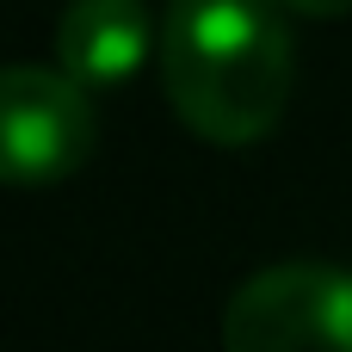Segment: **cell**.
<instances>
[{
  "instance_id": "7a4b0ae2",
  "label": "cell",
  "mask_w": 352,
  "mask_h": 352,
  "mask_svg": "<svg viewBox=\"0 0 352 352\" xmlns=\"http://www.w3.org/2000/svg\"><path fill=\"white\" fill-rule=\"evenodd\" d=\"M223 352H352V272L328 260H285L235 285Z\"/></svg>"
},
{
  "instance_id": "5b68a950",
  "label": "cell",
  "mask_w": 352,
  "mask_h": 352,
  "mask_svg": "<svg viewBox=\"0 0 352 352\" xmlns=\"http://www.w3.org/2000/svg\"><path fill=\"white\" fill-rule=\"evenodd\" d=\"M285 12H297V19H346L352 0H278Z\"/></svg>"
},
{
  "instance_id": "277c9868",
  "label": "cell",
  "mask_w": 352,
  "mask_h": 352,
  "mask_svg": "<svg viewBox=\"0 0 352 352\" xmlns=\"http://www.w3.org/2000/svg\"><path fill=\"white\" fill-rule=\"evenodd\" d=\"M148 43H161V31L142 0H68L56 19V68H68L87 93L124 87L148 62Z\"/></svg>"
},
{
  "instance_id": "3957f363",
  "label": "cell",
  "mask_w": 352,
  "mask_h": 352,
  "mask_svg": "<svg viewBox=\"0 0 352 352\" xmlns=\"http://www.w3.org/2000/svg\"><path fill=\"white\" fill-rule=\"evenodd\" d=\"M99 142L93 93L50 62H12L0 74V161L12 186H56L87 167Z\"/></svg>"
},
{
  "instance_id": "6da1fadb",
  "label": "cell",
  "mask_w": 352,
  "mask_h": 352,
  "mask_svg": "<svg viewBox=\"0 0 352 352\" xmlns=\"http://www.w3.org/2000/svg\"><path fill=\"white\" fill-rule=\"evenodd\" d=\"M155 56L179 124L217 148L266 142L297 87L278 0H167Z\"/></svg>"
}]
</instances>
